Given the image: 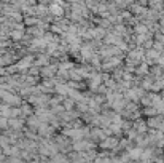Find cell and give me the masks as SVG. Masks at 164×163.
Segmentation results:
<instances>
[{
  "instance_id": "cell-5",
  "label": "cell",
  "mask_w": 164,
  "mask_h": 163,
  "mask_svg": "<svg viewBox=\"0 0 164 163\" xmlns=\"http://www.w3.org/2000/svg\"><path fill=\"white\" fill-rule=\"evenodd\" d=\"M7 163H24V162H22V160H16V158H10Z\"/></svg>"
},
{
  "instance_id": "cell-2",
  "label": "cell",
  "mask_w": 164,
  "mask_h": 163,
  "mask_svg": "<svg viewBox=\"0 0 164 163\" xmlns=\"http://www.w3.org/2000/svg\"><path fill=\"white\" fill-rule=\"evenodd\" d=\"M8 125H10V127H15L16 130H19V128L22 127V122H19V120H10V122H8Z\"/></svg>"
},
{
  "instance_id": "cell-1",
  "label": "cell",
  "mask_w": 164,
  "mask_h": 163,
  "mask_svg": "<svg viewBox=\"0 0 164 163\" xmlns=\"http://www.w3.org/2000/svg\"><path fill=\"white\" fill-rule=\"evenodd\" d=\"M30 61H32L30 58H26V59H22V61H19V64H16V66H18V69H27L30 66Z\"/></svg>"
},
{
  "instance_id": "cell-4",
  "label": "cell",
  "mask_w": 164,
  "mask_h": 163,
  "mask_svg": "<svg viewBox=\"0 0 164 163\" xmlns=\"http://www.w3.org/2000/svg\"><path fill=\"white\" fill-rule=\"evenodd\" d=\"M5 127H7V120L0 115V128H5Z\"/></svg>"
},
{
  "instance_id": "cell-6",
  "label": "cell",
  "mask_w": 164,
  "mask_h": 163,
  "mask_svg": "<svg viewBox=\"0 0 164 163\" xmlns=\"http://www.w3.org/2000/svg\"><path fill=\"white\" fill-rule=\"evenodd\" d=\"M26 22H27V24H34V22H37V19H34V18H27Z\"/></svg>"
},
{
  "instance_id": "cell-3",
  "label": "cell",
  "mask_w": 164,
  "mask_h": 163,
  "mask_svg": "<svg viewBox=\"0 0 164 163\" xmlns=\"http://www.w3.org/2000/svg\"><path fill=\"white\" fill-rule=\"evenodd\" d=\"M11 37L15 40H19L21 37H22V31H15V32H11Z\"/></svg>"
}]
</instances>
